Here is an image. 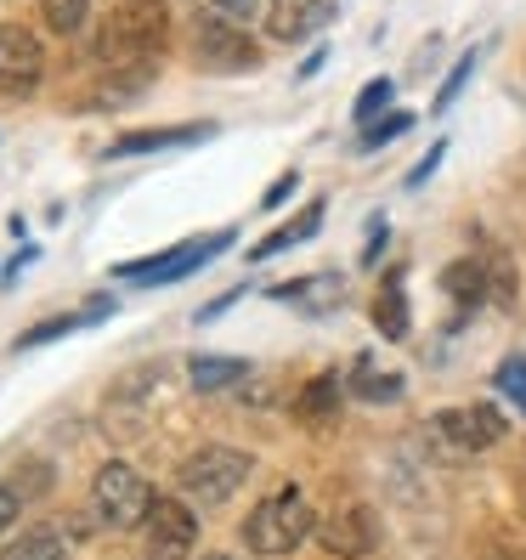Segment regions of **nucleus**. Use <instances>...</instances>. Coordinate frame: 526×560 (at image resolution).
Here are the masks:
<instances>
[{"label":"nucleus","mask_w":526,"mask_h":560,"mask_svg":"<svg viewBox=\"0 0 526 560\" xmlns=\"http://www.w3.org/2000/svg\"><path fill=\"white\" fill-rule=\"evenodd\" d=\"M436 431H442L458 453H487V447L504 442L510 419L492 408V402H470V408H442V413H436Z\"/></svg>","instance_id":"10"},{"label":"nucleus","mask_w":526,"mask_h":560,"mask_svg":"<svg viewBox=\"0 0 526 560\" xmlns=\"http://www.w3.org/2000/svg\"><path fill=\"white\" fill-rule=\"evenodd\" d=\"M12 487H17V499H23V492H46V487H51V470H46V465H28V470L12 476Z\"/></svg>","instance_id":"29"},{"label":"nucleus","mask_w":526,"mask_h":560,"mask_svg":"<svg viewBox=\"0 0 526 560\" xmlns=\"http://www.w3.org/2000/svg\"><path fill=\"white\" fill-rule=\"evenodd\" d=\"M142 533H148V560H187L199 549V515L187 510V499H153Z\"/></svg>","instance_id":"8"},{"label":"nucleus","mask_w":526,"mask_h":560,"mask_svg":"<svg viewBox=\"0 0 526 560\" xmlns=\"http://www.w3.org/2000/svg\"><path fill=\"white\" fill-rule=\"evenodd\" d=\"M148 85H153V62H142V69H108V80L91 91V108H125Z\"/></svg>","instance_id":"16"},{"label":"nucleus","mask_w":526,"mask_h":560,"mask_svg":"<svg viewBox=\"0 0 526 560\" xmlns=\"http://www.w3.org/2000/svg\"><path fill=\"white\" fill-rule=\"evenodd\" d=\"M294 187H301V176H294V171H283V176H278V182L267 187V199H260V205H267V210H278V205L289 199V192H294Z\"/></svg>","instance_id":"32"},{"label":"nucleus","mask_w":526,"mask_h":560,"mask_svg":"<svg viewBox=\"0 0 526 560\" xmlns=\"http://www.w3.org/2000/svg\"><path fill=\"white\" fill-rule=\"evenodd\" d=\"M408 125H413V114H379L374 125H363V130H356V148H363V153H374V148H385V142L408 137Z\"/></svg>","instance_id":"22"},{"label":"nucleus","mask_w":526,"mask_h":560,"mask_svg":"<svg viewBox=\"0 0 526 560\" xmlns=\"http://www.w3.org/2000/svg\"><path fill=\"white\" fill-rule=\"evenodd\" d=\"M267 0H204V12L210 18H226V23H249Z\"/></svg>","instance_id":"28"},{"label":"nucleus","mask_w":526,"mask_h":560,"mask_svg":"<svg viewBox=\"0 0 526 560\" xmlns=\"http://www.w3.org/2000/svg\"><path fill=\"white\" fill-rule=\"evenodd\" d=\"M46 74V46L35 28L0 23V96H35Z\"/></svg>","instance_id":"7"},{"label":"nucleus","mask_w":526,"mask_h":560,"mask_svg":"<svg viewBox=\"0 0 526 560\" xmlns=\"http://www.w3.org/2000/svg\"><path fill=\"white\" fill-rule=\"evenodd\" d=\"M215 137V125H159V130H125V137L108 148L114 159H137V153H159V148H192Z\"/></svg>","instance_id":"12"},{"label":"nucleus","mask_w":526,"mask_h":560,"mask_svg":"<svg viewBox=\"0 0 526 560\" xmlns=\"http://www.w3.org/2000/svg\"><path fill=\"white\" fill-rule=\"evenodd\" d=\"M153 499H159V492L148 487V476L137 465H119V458H108V465L91 476V510H96V526H108V533H130V526H142Z\"/></svg>","instance_id":"4"},{"label":"nucleus","mask_w":526,"mask_h":560,"mask_svg":"<svg viewBox=\"0 0 526 560\" xmlns=\"http://www.w3.org/2000/svg\"><path fill=\"white\" fill-rule=\"evenodd\" d=\"M255 470V458L244 447H199V453H187L182 458V470H176V487H182V499L187 504H199V510H221L226 499H238V487L249 481Z\"/></svg>","instance_id":"3"},{"label":"nucleus","mask_w":526,"mask_h":560,"mask_svg":"<svg viewBox=\"0 0 526 560\" xmlns=\"http://www.w3.org/2000/svg\"><path fill=\"white\" fill-rule=\"evenodd\" d=\"M335 7L340 0H267V7H260V23H267L272 40H306L323 23H335Z\"/></svg>","instance_id":"11"},{"label":"nucleus","mask_w":526,"mask_h":560,"mask_svg":"<svg viewBox=\"0 0 526 560\" xmlns=\"http://www.w3.org/2000/svg\"><path fill=\"white\" fill-rule=\"evenodd\" d=\"M312 533H317V521H312V504H306L301 487H278L272 499H260V504L244 515V544H249V555H267V560L301 549Z\"/></svg>","instance_id":"2"},{"label":"nucleus","mask_w":526,"mask_h":560,"mask_svg":"<svg viewBox=\"0 0 526 560\" xmlns=\"http://www.w3.org/2000/svg\"><path fill=\"white\" fill-rule=\"evenodd\" d=\"M238 233H210V238H187V244H176V249H164V255H142V260H119L114 267V278H125V283H182V278H192L199 267H210V260L233 244Z\"/></svg>","instance_id":"5"},{"label":"nucleus","mask_w":526,"mask_h":560,"mask_svg":"<svg viewBox=\"0 0 526 560\" xmlns=\"http://www.w3.org/2000/svg\"><path fill=\"white\" fill-rule=\"evenodd\" d=\"M346 390H356L363 402H397V397H402V380L385 374L374 357H356V369L346 374Z\"/></svg>","instance_id":"18"},{"label":"nucleus","mask_w":526,"mask_h":560,"mask_svg":"<svg viewBox=\"0 0 526 560\" xmlns=\"http://www.w3.org/2000/svg\"><path fill=\"white\" fill-rule=\"evenodd\" d=\"M317 544L335 555V560H363V555H374V544H379V521H374L369 504L328 510V515L317 521Z\"/></svg>","instance_id":"9"},{"label":"nucleus","mask_w":526,"mask_h":560,"mask_svg":"<svg viewBox=\"0 0 526 560\" xmlns=\"http://www.w3.org/2000/svg\"><path fill=\"white\" fill-rule=\"evenodd\" d=\"M379 328L390 340L408 335V294H402V283H385V294H379Z\"/></svg>","instance_id":"24"},{"label":"nucleus","mask_w":526,"mask_h":560,"mask_svg":"<svg viewBox=\"0 0 526 560\" xmlns=\"http://www.w3.org/2000/svg\"><path fill=\"white\" fill-rule=\"evenodd\" d=\"M390 96H397V85H390V80H369L363 91H356V103H351V119L356 125H374L390 108Z\"/></svg>","instance_id":"23"},{"label":"nucleus","mask_w":526,"mask_h":560,"mask_svg":"<svg viewBox=\"0 0 526 560\" xmlns=\"http://www.w3.org/2000/svg\"><path fill=\"white\" fill-rule=\"evenodd\" d=\"M442 289H447L465 312H470V306H481V301H487V267H481V255L453 260V267L442 272Z\"/></svg>","instance_id":"19"},{"label":"nucleus","mask_w":526,"mask_h":560,"mask_svg":"<svg viewBox=\"0 0 526 560\" xmlns=\"http://www.w3.org/2000/svg\"><path fill=\"white\" fill-rule=\"evenodd\" d=\"M192 57H199V69L210 74H249L260 62V46L249 40L244 23H226V18H199V28H192Z\"/></svg>","instance_id":"6"},{"label":"nucleus","mask_w":526,"mask_h":560,"mask_svg":"<svg viewBox=\"0 0 526 560\" xmlns=\"http://www.w3.org/2000/svg\"><path fill=\"white\" fill-rule=\"evenodd\" d=\"M199 560H233V555H199Z\"/></svg>","instance_id":"33"},{"label":"nucleus","mask_w":526,"mask_h":560,"mask_svg":"<svg viewBox=\"0 0 526 560\" xmlns=\"http://www.w3.org/2000/svg\"><path fill=\"white\" fill-rule=\"evenodd\" d=\"M46 28L51 35H80L85 18H91V0H46Z\"/></svg>","instance_id":"21"},{"label":"nucleus","mask_w":526,"mask_h":560,"mask_svg":"<svg viewBox=\"0 0 526 560\" xmlns=\"http://www.w3.org/2000/svg\"><path fill=\"white\" fill-rule=\"evenodd\" d=\"M340 397H346V380L340 374H317L312 385H301V397H294V413L312 419V424H328L340 413Z\"/></svg>","instance_id":"14"},{"label":"nucleus","mask_w":526,"mask_h":560,"mask_svg":"<svg viewBox=\"0 0 526 560\" xmlns=\"http://www.w3.org/2000/svg\"><path fill=\"white\" fill-rule=\"evenodd\" d=\"M17 510H23V499H17V487L12 481H0V533L17 521Z\"/></svg>","instance_id":"31"},{"label":"nucleus","mask_w":526,"mask_h":560,"mask_svg":"<svg viewBox=\"0 0 526 560\" xmlns=\"http://www.w3.org/2000/svg\"><path fill=\"white\" fill-rule=\"evenodd\" d=\"M0 560H69V544H62L57 526H28L0 549Z\"/></svg>","instance_id":"20"},{"label":"nucleus","mask_w":526,"mask_h":560,"mask_svg":"<svg viewBox=\"0 0 526 560\" xmlns=\"http://www.w3.org/2000/svg\"><path fill=\"white\" fill-rule=\"evenodd\" d=\"M476 57L481 51H470V57H458V69L442 80V91H436V108H453L458 103V91H465V80H470V69H476Z\"/></svg>","instance_id":"27"},{"label":"nucleus","mask_w":526,"mask_h":560,"mask_svg":"<svg viewBox=\"0 0 526 560\" xmlns=\"http://www.w3.org/2000/svg\"><path fill=\"white\" fill-rule=\"evenodd\" d=\"M272 294H278V301H301L306 312H335V306L346 301V283L323 272V278H294V283H278Z\"/></svg>","instance_id":"15"},{"label":"nucleus","mask_w":526,"mask_h":560,"mask_svg":"<svg viewBox=\"0 0 526 560\" xmlns=\"http://www.w3.org/2000/svg\"><path fill=\"white\" fill-rule=\"evenodd\" d=\"M499 390L526 413V357H504L499 362Z\"/></svg>","instance_id":"26"},{"label":"nucleus","mask_w":526,"mask_h":560,"mask_svg":"<svg viewBox=\"0 0 526 560\" xmlns=\"http://www.w3.org/2000/svg\"><path fill=\"white\" fill-rule=\"evenodd\" d=\"M171 40V7L164 0H119L108 12L103 35H96V57L103 69H142Z\"/></svg>","instance_id":"1"},{"label":"nucleus","mask_w":526,"mask_h":560,"mask_svg":"<svg viewBox=\"0 0 526 560\" xmlns=\"http://www.w3.org/2000/svg\"><path fill=\"white\" fill-rule=\"evenodd\" d=\"M442 153H447V142H436L431 153H424V159L413 164V171H408V187H419V182H431V176H436V164H442Z\"/></svg>","instance_id":"30"},{"label":"nucleus","mask_w":526,"mask_h":560,"mask_svg":"<svg viewBox=\"0 0 526 560\" xmlns=\"http://www.w3.org/2000/svg\"><path fill=\"white\" fill-rule=\"evenodd\" d=\"M255 369L244 357H221V351H199V357H187V385L192 390H204V397H215V390H238Z\"/></svg>","instance_id":"13"},{"label":"nucleus","mask_w":526,"mask_h":560,"mask_svg":"<svg viewBox=\"0 0 526 560\" xmlns=\"http://www.w3.org/2000/svg\"><path fill=\"white\" fill-rule=\"evenodd\" d=\"M74 328H85V312H69V317H46L40 328H28V335L17 340V351H35L46 340H62V335H74Z\"/></svg>","instance_id":"25"},{"label":"nucleus","mask_w":526,"mask_h":560,"mask_svg":"<svg viewBox=\"0 0 526 560\" xmlns=\"http://www.w3.org/2000/svg\"><path fill=\"white\" fill-rule=\"evenodd\" d=\"M317 226H323V205H306V210L294 215V221H283L278 233H267V238H260V244L249 249V260H272L278 249H294V244H306V238L317 233Z\"/></svg>","instance_id":"17"}]
</instances>
